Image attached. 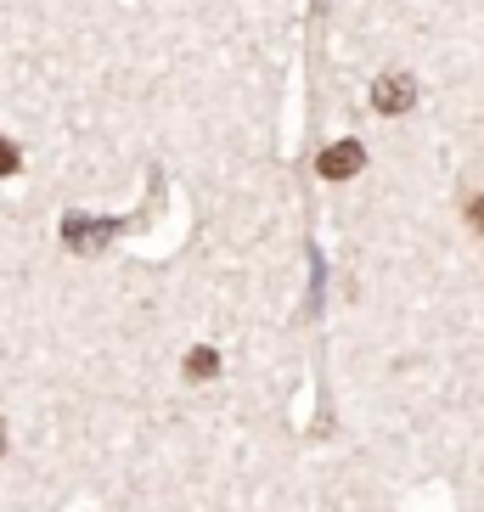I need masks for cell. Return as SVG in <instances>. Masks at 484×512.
<instances>
[{
	"mask_svg": "<svg viewBox=\"0 0 484 512\" xmlns=\"http://www.w3.org/2000/svg\"><path fill=\"white\" fill-rule=\"evenodd\" d=\"M411 102H417V85H411L406 74H383L378 85H372V107H378V113H406Z\"/></svg>",
	"mask_w": 484,
	"mask_h": 512,
	"instance_id": "cell-1",
	"label": "cell"
},
{
	"mask_svg": "<svg viewBox=\"0 0 484 512\" xmlns=\"http://www.w3.org/2000/svg\"><path fill=\"white\" fill-rule=\"evenodd\" d=\"M361 164H366V152L355 147V141H338V147L321 152V164H316V169L327 175V181H344V175H355Z\"/></svg>",
	"mask_w": 484,
	"mask_h": 512,
	"instance_id": "cell-2",
	"label": "cell"
},
{
	"mask_svg": "<svg viewBox=\"0 0 484 512\" xmlns=\"http://www.w3.org/2000/svg\"><path fill=\"white\" fill-rule=\"evenodd\" d=\"M186 372H192V377H214V372H220V355H214V349H192V355H186Z\"/></svg>",
	"mask_w": 484,
	"mask_h": 512,
	"instance_id": "cell-3",
	"label": "cell"
},
{
	"mask_svg": "<svg viewBox=\"0 0 484 512\" xmlns=\"http://www.w3.org/2000/svg\"><path fill=\"white\" fill-rule=\"evenodd\" d=\"M462 214H468V226H473V231H479V237H484V192H473L468 203H462Z\"/></svg>",
	"mask_w": 484,
	"mask_h": 512,
	"instance_id": "cell-4",
	"label": "cell"
},
{
	"mask_svg": "<svg viewBox=\"0 0 484 512\" xmlns=\"http://www.w3.org/2000/svg\"><path fill=\"white\" fill-rule=\"evenodd\" d=\"M12 169H17V147L12 141H0V175H12Z\"/></svg>",
	"mask_w": 484,
	"mask_h": 512,
	"instance_id": "cell-5",
	"label": "cell"
},
{
	"mask_svg": "<svg viewBox=\"0 0 484 512\" xmlns=\"http://www.w3.org/2000/svg\"><path fill=\"white\" fill-rule=\"evenodd\" d=\"M0 451H6V428H0Z\"/></svg>",
	"mask_w": 484,
	"mask_h": 512,
	"instance_id": "cell-6",
	"label": "cell"
}]
</instances>
